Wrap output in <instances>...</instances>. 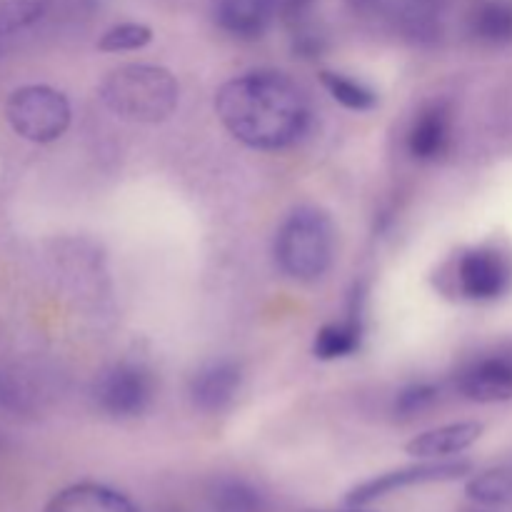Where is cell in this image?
<instances>
[{"label": "cell", "instance_id": "cell-23", "mask_svg": "<svg viewBox=\"0 0 512 512\" xmlns=\"http://www.w3.org/2000/svg\"><path fill=\"white\" fill-rule=\"evenodd\" d=\"M463 512H503V510L488 508V505H475V503H470V508H465Z\"/></svg>", "mask_w": 512, "mask_h": 512}, {"label": "cell", "instance_id": "cell-9", "mask_svg": "<svg viewBox=\"0 0 512 512\" xmlns=\"http://www.w3.org/2000/svg\"><path fill=\"white\" fill-rule=\"evenodd\" d=\"M240 383H243V373L230 360H215V363L205 365L190 380V400L195 408L205 410V413H220L228 408L238 395Z\"/></svg>", "mask_w": 512, "mask_h": 512}, {"label": "cell", "instance_id": "cell-11", "mask_svg": "<svg viewBox=\"0 0 512 512\" xmlns=\"http://www.w3.org/2000/svg\"><path fill=\"white\" fill-rule=\"evenodd\" d=\"M480 435H483V425L473 423V420H468V423L443 425V428H433L415 435L405 445V453L418 460H445L453 458V455H460L470 445L478 443Z\"/></svg>", "mask_w": 512, "mask_h": 512}, {"label": "cell", "instance_id": "cell-1", "mask_svg": "<svg viewBox=\"0 0 512 512\" xmlns=\"http://www.w3.org/2000/svg\"><path fill=\"white\" fill-rule=\"evenodd\" d=\"M215 113L230 135L258 150H280L308 130V100L298 85L275 70L228 80L215 95Z\"/></svg>", "mask_w": 512, "mask_h": 512}, {"label": "cell", "instance_id": "cell-14", "mask_svg": "<svg viewBox=\"0 0 512 512\" xmlns=\"http://www.w3.org/2000/svg\"><path fill=\"white\" fill-rule=\"evenodd\" d=\"M360 340H363V318L355 310L348 320L343 323H330L325 328L318 330L313 343L315 358L320 360H338L348 358L355 350L360 348Z\"/></svg>", "mask_w": 512, "mask_h": 512}, {"label": "cell", "instance_id": "cell-2", "mask_svg": "<svg viewBox=\"0 0 512 512\" xmlns=\"http://www.w3.org/2000/svg\"><path fill=\"white\" fill-rule=\"evenodd\" d=\"M178 80L160 65L130 63L115 68L100 85L105 108L128 123H163L178 108Z\"/></svg>", "mask_w": 512, "mask_h": 512}, {"label": "cell", "instance_id": "cell-7", "mask_svg": "<svg viewBox=\"0 0 512 512\" xmlns=\"http://www.w3.org/2000/svg\"><path fill=\"white\" fill-rule=\"evenodd\" d=\"M460 293L468 300L490 303L503 298L510 290L512 268L503 253L493 248H473L460 255L458 270H455Z\"/></svg>", "mask_w": 512, "mask_h": 512}, {"label": "cell", "instance_id": "cell-4", "mask_svg": "<svg viewBox=\"0 0 512 512\" xmlns=\"http://www.w3.org/2000/svg\"><path fill=\"white\" fill-rule=\"evenodd\" d=\"M10 128L30 143H53L70 125V103L50 85H23L13 90L5 103Z\"/></svg>", "mask_w": 512, "mask_h": 512}, {"label": "cell", "instance_id": "cell-10", "mask_svg": "<svg viewBox=\"0 0 512 512\" xmlns=\"http://www.w3.org/2000/svg\"><path fill=\"white\" fill-rule=\"evenodd\" d=\"M458 388L473 403L512 400V358L493 355V358L478 360L460 375Z\"/></svg>", "mask_w": 512, "mask_h": 512}, {"label": "cell", "instance_id": "cell-6", "mask_svg": "<svg viewBox=\"0 0 512 512\" xmlns=\"http://www.w3.org/2000/svg\"><path fill=\"white\" fill-rule=\"evenodd\" d=\"M155 395L153 375L140 365H118L98 380L95 400L113 418H138Z\"/></svg>", "mask_w": 512, "mask_h": 512}, {"label": "cell", "instance_id": "cell-16", "mask_svg": "<svg viewBox=\"0 0 512 512\" xmlns=\"http://www.w3.org/2000/svg\"><path fill=\"white\" fill-rule=\"evenodd\" d=\"M470 28H473V35L480 43H512V3L510 0H485L473 13Z\"/></svg>", "mask_w": 512, "mask_h": 512}, {"label": "cell", "instance_id": "cell-19", "mask_svg": "<svg viewBox=\"0 0 512 512\" xmlns=\"http://www.w3.org/2000/svg\"><path fill=\"white\" fill-rule=\"evenodd\" d=\"M48 8L50 0H0V38L35 25Z\"/></svg>", "mask_w": 512, "mask_h": 512}, {"label": "cell", "instance_id": "cell-8", "mask_svg": "<svg viewBox=\"0 0 512 512\" xmlns=\"http://www.w3.org/2000/svg\"><path fill=\"white\" fill-rule=\"evenodd\" d=\"M450 135H453V118L450 108L443 100L425 105L415 115L413 125L408 130V150L420 163H430L448 153Z\"/></svg>", "mask_w": 512, "mask_h": 512}, {"label": "cell", "instance_id": "cell-5", "mask_svg": "<svg viewBox=\"0 0 512 512\" xmlns=\"http://www.w3.org/2000/svg\"><path fill=\"white\" fill-rule=\"evenodd\" d=\"M470 470H473L470 460H420V463L408 465V468L390 470V473H383L378 475V478H370L365 480V483L355 485V488L345 495V503H348L350 508H365V505L400 493V490L460 480L465 478Z\"/></svg>", "mask_w": 512, "mask_h": 512}, {"label": "cell", "instance_id": "cell-24", "mask_svg": "<svg viewBox=\"0 0 512 512\" xmlns=\"http://www.w3.org/2000/svg\"><path fill=\"white\" fill-rule=\"evenodd\" d=\"M313 512H365L363 508H348V510H313Z\"/></svg>", "mask_w": 512, "mask_h": 512}, {"label": "cell", "instance_id": "cell-21", "mask_svg": "<svg viewBox=\"0 0 512 512\" xmlns=\"http://www.w3.org/2000/svg\"><path fill=\"white\" fill-rule=\"evenodd\" d=\"M438 395H440L438 388L430 383L408 385V388L400 390L398 398H395V415L403 420L415 418V415L433 408V405L438 403Z\"/></svg>", "mask_w": 512, "mask_h": 512}, {"label": "cell", "instance_id": "cell-15", "mask_svg": "<svg viewBox=\"0 0 512 512\" xmlns=\"http://www.w3.org/2000/svg\"><path fill=\"white\" fill-rule=\"evenodd\" d=\"M465 495L470 503L488 505V508H512V463L495 465L473 475L465 485Z\"/></svg>", "mask_w": 512, "mask_h": 512}, {"label": "cell", "instance_id": "cell-18", "mask_svg": "<svg viewBox=\"0 0 512 512\" xmlns=\"http://www.w3.org/2000/svg\"><path fill=\"white\" fill-rule=\"evenodd\" d=\"M210 512H260L263 500L255 488L243 480H220L208 498Z\"/></svg>", "mask_w": 512, "mask_h": 512}, {"label": "cell", "instance_id": "cell-17", "mask_svg": "<svg viewBox=\"0 0 512 512\" xmlns=\"http://www.w3.org/2000/svg\"><path fill=\"white\" fill-rule=\"evenodd\" d=\"M320 83H323V88L333 95L335 103H340L348 110L365 113V110H373L375 105H378V95H375V90H370L368 85L358 83V80L348 78V75L333 73V70H323V73H320Z\"/></svg>", "mask_w": 512, "mask_h": 512}, {"label": "cell", "instance_id": "cell-22", "mask_svg": "<svg viewBox=\"0 0 512 512\" xmlns=\"http://www.w3.org/2000/svg\"><path fill=\"white\" fill-rule=\"evenodd\" d=\"M315 0H263L265 10L270 13V18H278V20H298L303 18L305 13L310 10Z\"/></svg>", "mask_w": 512, "mask_h": 512}, {"label": "cell", "instance_id": "cell-3", "mask_svg": "<svg viewBox=\"0 0 512 512\" xmlns=\"http://www.w3.org/2000/svg\"><path fill=\"white\" fill-rule=\"evenodd\" d=\"M335 255V228L325 210L315 205L295 208L275 235V260L288 278L318 280L328 273Z\"/></svg>", "mask_w": 512, "mask_h": 512}, {"label": "cell", "instance_id": "cell-13", "mask_svg": "<svg viewBox=\"0 0 512 512\" xmlns=\"http://www.w3.org/2000/svg\"><path fill=\"white\" fill-rule=\"evenodd\" d=\"M270 13L263 0H218L215 23L238 40H255L268 30Z\"/></svg>", "mask_w": 512, "mask_h": 512}, {"label": "cell", "instance_id": "cell-12", "mask_svg": "<svg viewBox=\"0 0 512 512\" xmlns=\"http://www.w3.org/2000/svg\"><path fill=\"white\" fill-rule=\"evenodd\" d=\"M43 512H138V508L108 485L75 483L55 493Z\"/></svg>", "mask_w": 512, "mask_h": 512}, {"label": "cell", "instance_id": "cell-20", "mask_svg": "<svg viewBox=\"0 0 512 512\" xmlns=\"http://www.w3.org/2000/svg\"><path fill=\"white\" fill-rule=\"evenodd\" d=\"M153 40V30L143 23H120L105 30L98 40V50L103 53H125V50H140Z\"/></svg>", "mask_w": 512, "mask_h": 512}]
</instances>
